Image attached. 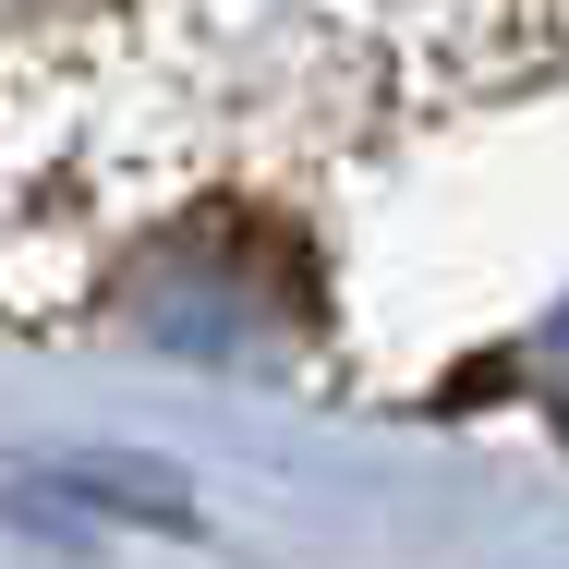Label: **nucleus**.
<instances>
[{
    "instance_id": "f257e3e1",
    "label": "nucleus",
    "mask_w": 569,
    "mask_h": 569,
    "mask_svg": "<svg viewBox=\"0 0 569 569\" xmlns=\"http://www.w3.org/2000/svg\"><path fill=\"white\" fill-rule=\"evenodd\" d=\"M546 376H558V388H569V316H558V328H546Z\"/></svg>"
}]
</instances>
